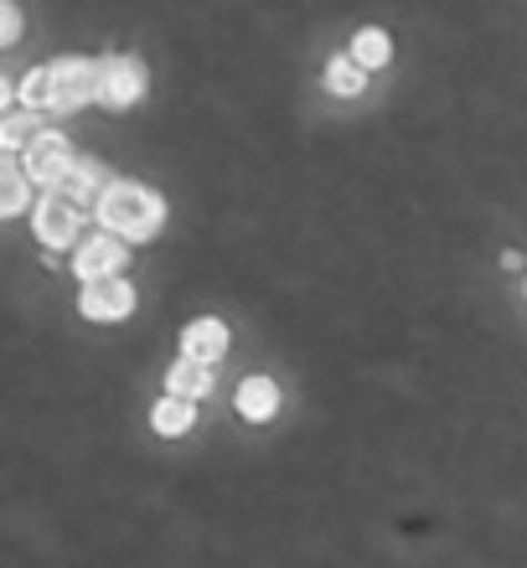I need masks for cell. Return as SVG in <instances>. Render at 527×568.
Wrapping results in <instances>:
<instances>
[{"label": "cell", "mask_w": 527, "mask_h": 568, "mask_svg": "<svg viewBox=\"0 0 527 568\" xmlns=\"http://www.w3.org/2000/svg\"><path fill=\"white\" fill-rule=\"evenodd\" d=\"M227 346H233V336H227V321H217V315H196V321L181 326V357H196L217 367L227 357Z\"/></svg>", "instance_id": "obj_9"}, {"label": "cell", "mask_w": 527, "mask_h": 568, "mask_svg": "<svg viewBox=\"0 0 527 568\" xmlns=\"http://www.w3.org/2000/svg\"><path fill=\"white\" fill-rule=\"evenodd\" d=\"M166 393H176V398H192V404L212 398V362L176 357V362L166 367Z\"/></svg>", "instance_id": "obj_11"}, {"label": "cell", "mask_w": 527, "mask_h": 568, "mask_svg": "<svg viewBox=\"0 0 527 568\" xmlns=\"http://www.w3.org/2000/svg\"><path fill=\"white\" fill-rule=\"evenodd\" d=\"M124 264H130V243L114 239V233H89V239L73 248V274L78 284H93V280H120Z\"/></svg>", "instance_id": "obj_5"}, {"label": "cell", "mask_w": 527, "mask_h": 568, "mask_svg": "<svg viewBox=\"0 0 527 568\" xmlns=\"http://www.w3.org/2000/svg\"><path fill=\"white\" fill-rule=\"evenodd\" d=\"M280 404H285V393L264 373H243L239 388H233V408H239V419H249V424H270L274 414H280Z\"/></svg>", "instance_id": "obj_8"}, {"label": "cell", "mask_w": 527, "mask_h": 568, "mask_svg": "<svg viewBox=\"0 0 527 568\" xmlns=\"http://www.w3.org/2000/svg\"><path fill=\"white\" fill-rule=\"evenodd\" d=\"M0 42L6 47L21 42V11H16V0H0Z\"/></svg>", "instance_id": "obj_18"}, {"label": "cell", "mask_w": 527, "mask_h": 568, "mask_svg": "<svg viewBox=\"0 0 527 568\" xmlns=\"http://www.w3.org/2000/svg\"><path fill=\"white\" fill-rule=\"evenodd\" d=\"M192 424H196V404H192V398L166 393V398L151 408V429L161 434V439H181V434H192Z\"/></svg>", "instance_id": "obj_13"}, {"label": "cell", "mask_w": 527, "mask_h": 568, "mask_svg": "<svg viewBox=\"0 0 527 568\" xmlns=\"http://www.w3.org/2000/svg\"><path fill=\"white\" fill-rule=\"evenodd\" d=\"M347 52L362 62V68H367V73H383V68L393 62V37L383 27H362L357 37H352Z\"/></svg>", "instance_id": "obj_16"}, {"label": "cell", "mask_w": 527, "mask_h": 568, "mask_svg": "<svg viewBox=\"0 0 527 568\" xmlns=\"http://www.w3.org/2000/svg\"><path fill=\"white\" fill-rule=\"evenodd\" d=\"M31 233L52 254H73L78 243H83V207H73L58 192H42V202L31 207Z\"/></svg>", "instance_id": "obj_3"}, {"label": "cell", "mask_w": 527, "mask_h": 568, "mask_svg": "<svg viewBox=\"0 0 527 568\" xmlns=\"http://www.w3.org/2000/svg\"><path fill=\"white\" fill-rule=\"evenodd\" d=\"M367 68H362L352 52H336L332 62H326V93H336V99H357V93H367Z\"/></svg>", "instance_id": "obj_15"}, {"label": "cell", "mask_w": 527, "mask_h": 568, "mask_svg": "<svg viewBox=\"0 0 527 568\" xmlns=\"http://www.w3.org/2000/svg\"><path fill=\"white\" fill-rule=\"evenodd\" d=\"M21 104H27L31 114L52 109V73H47V68H31V73L21 78Z\"/></svg>", "instance_id": "obj_17"}, {"label": "cell", "mask_w": 527, "mask_h": 568, "mask_svg": "<svg viewBox=\"0 0 527 568\" xmlns=\"http://www.w3.org/2000/svg\"><path fill=\"white\" fill-rule=\"evenodd\" d=\"M93 217H99L104 233H114L124 243H151L161 233V223H166V196L140 186V181H109V192L99 196Z\"/></svg>", "instance_id": "obj_1"}, {"label": "cell", "mask_w": 527, "mask_h": 568, "mask_svg": "<svg viewBox=\"0 0 527 568\" xmlns=\"http://www.w3.org/2000/svg\"><path fill=\"white\" fill-rule=\"evenodd\" d=\"M109 171L99 161H89V155H78L73 161V171H68V176L58 181V196H68V202H73V207H83V212H93L99 207V196L109 192Z\"/></svg>", "instance_id": "obj_10"}, {"label": "cell", "mask_w": 527, "mask_h": 568, "mask_svg": "<svg viewBox=\"0 0 527 568\" xmlns=\"http://www.w3.org/2000/svg\"><path fill=\"white\" fill-rule=\"evenodd\" d=\"M78 311L83 321H99V326H114V321H130L135 315V284L124 280H93L78 290Z\"/></svg>", "instance_id": "obj_7"}, {"label": "cell", "mask_w": 527, "mask_h": 568, "mask_svg": "<svg viewBox=\"0 0 527 568\" xmlns=\"http://www.w3.org/2000/svg\"><path fill=\"white\" fill-rule=\"evenodd\" d=\"M42 135V114H31V109H11L6 120H0V150L6 155H27Z\"/></svg>", "instance_id": "obj_14"}, {"label": "cell", "mask_w": 527, "mask_h": 568, "mask_svg": "<svg viewBox=\"0 0 527 568\" xmlns=\"http://www.w3.org/2000/svg\"><path fill=\"white\" fill-rule=\"evenodd\" d=\"M73 161H78V150H73V140L62 135V130H42V135H37V145L21 155L27 176L37 181L42 192H58V181L73 171Z\"/></svg>", "instance_id": "obj_6"}, {"label": "cell", "mask_w": 527, "mask_h": 568, "mask_svg": "<svg viewBox=\"0 0 527 568\" xmlns=\"http://www.w3.org/2000/svg\"><path fill=\"white\" fill-rule=\"evenodd\" d=\"M99 58H52L47 73H52V114H78V109L99 104Z\"/></svg>", "instance_id": "obj_2"}, {"label": "cell", "mask_w": 527, "mask_h": 568, "mask_svg": "<svg viewBox=\"0 0 527 568\" xmlns=\"http://www.w3.org/2000/svg\"><path fill=\"white\" fill-rule=\"evenodd\" d=\"M104 68H99V104L109 109V114H124V109H135L140 99H145V62L130 58V52H114V58H99Z\"/></svg>", "instance_id": "obj_4"}, {"label": "cell", "mask_w": 527, "mask_h": 568, "mask_svg": "<svg viewBox=\"0 0 527 568\" xmlns=\"http://www.w3.org/2000/svg\"><path fill=\"white\" fill-rule=\"evenodd\" d=\"M31 186H37V181L27 176L21 155H6V161H0V212H6V217H21V212L31 207Z\"/></svg>", "instance_id": "obj_12"}]
</instances>
